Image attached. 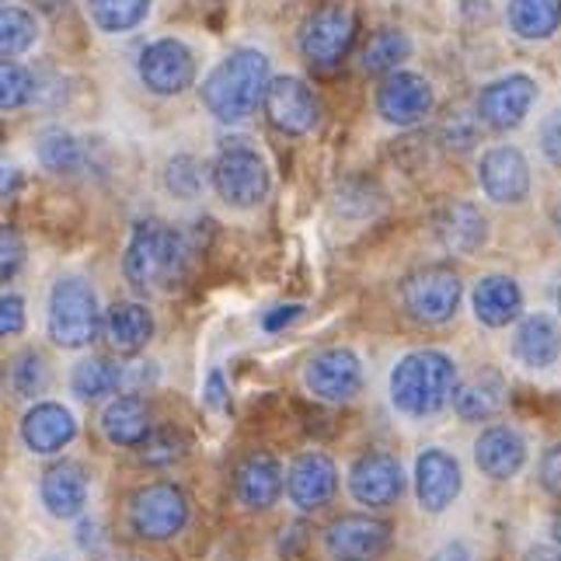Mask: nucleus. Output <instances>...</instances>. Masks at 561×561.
Instances as JSON below:
<instances>
[{
	"instance_id": "aec40b11",
	"label": "nucleus",
	"mask_w": 561,
	"mask_h": 561,
	"mask_svg": "<svg viewBox=\"0 0 561 561\" xmlns=\"http://www.w3.org/2000/svg\"><path fill=\"white\" fill-rule=\"evenodd\" d=\"M77 436V419L56 401H38L22 419V439L32 454H60Z\"/></svg>"
},
{
	"instance_id": "09e8293b",
	"label": "nucleus",
	"mask_w": 561,
	"mask_h": 561,
	"mask_svg": "<svg viewBox=\"0 0 561 561\" xmlns=\"http://www.w3.org/2000/svg\"><path fill=\"white\" fill-rule=\"evenodd\" d=\"M524 561H561V551L558 548H530L524 554Z\"/></svg>"
},
{
	"instance_id": "864d4df0",
	"label": "nucleus",
	"mask_w": 561,
	"mask_h": 561,
	"mask_svg": "<svg viewBox=\"0 0 561 561\" xmlns=\"http://www.w3.org/2000/svg\"><path fill=\"white\" fill-rule=\"evenodd\" d=\"M4 4H8V0H4Z\"/></svg>"
},
{
	"instance_id": "f3484780",
	"label": "nucleus",
	"mask_w": 561,
	"mask_h": 561,
	"mask_svg": "<svg viewBox=\"0 0 561 561\" xmlns=\"http://www.w3.org/2000/svg\"><path fill=\"white\" fill-rule=\"evenodd\" d=\"M463 489V474H460V463L454 454L447 450H425L415 460V495H419V506L425 513H443L450 510L457 495Z\"/></svg>"
},
{
	"instance_id": "f704fd0d",
	"label": "nucleus",
	"mask_w": 561,
	"mask_h": 561,
	"mask_svg": "<svg viewBox=\"0 0 561 561\" xmlns=\"http://www.w3.org/2000/svg\"><path fill=\"white\" fill-rule=\"evenodd\" d=\"M203 164L196 158H188V153H179L175 161H168V171H164V185L171 196H179V199H196L199 192H203Z\"/></svg>"
},
{
	"instance_id": "c85d7f7f",
	"label": "nucleus",
	"mask_w": 561,
	"mask_h": 561,
	"mask_svg": "<svg viewBox=\"0 0 561 561\" xmlns=\"http://www.w3.org/2000/svg\"><path fill=\"white\" fill-rule=\"evenodd\" d=\"M506 18L519 38L540 43L561 28V0H510Z\"/></svg>"
},
{
	"instance_id": "a878e982",
	"label": "nucleus",
	"mask_w": 561,
	"mask_h": 561,
	"mask_svg": "<svg viewBox=\"0 0 561 561\" xmlns=\"http://www.w3.org/2000/svg\"><path fill=\"white\" fill-rule=\"evenodd\" d=\"M102 433L112 447H144L150 436V409L137 394H123L105 404Z\"/></svg>"
},
{
	"instance_id": "72a5a7b5",
	"label": "nucleus",
	"mask_w": 561,
	"mask_h": 561,
	"mask_svg": "<svg viewBox=\"0 0 561 561\" xmlns=\"http://www.w3.org/2000/svg\"><path fill=\"white\" fill-rule=\"evenodd\" d=\"M35 35H38L35 18L22 8L4 4V14H0V53H4V60L22 56L35 43Z\"/></svg>"
},
{
	"instance_id": "ddd939ff",
	"label": "nucleus",
	"mask_w": 561,
	"mask_h": 561,
	"mask_svg": "<svg viewBox=\"0 0 561 561\" xmlns=\"http://www.w3.org/2000/svg\"><path fill=\"white\" fill-rule=\"evenodd\" d=\"M324 548L339 561H374L391 548V524L374 516H342L324 530Z\"/></svg>"
},
{
	"instance_id": "a211bd4d",
	"label": "nucleus",
	"mask_w": 561,
	"mask_h": 561,
	"mask_svg": "<svg viewBox=\"0 0 561 561\" xmlns=\"http://www.w3.org/2000/svg\"><path fill=\"white\" fill-rule=\"evenodd\" d=\"M478 182L492 203H524L530 192V164L516 147H495L481 158Z\"/></svg>"
},
{
	"instance_id": "58836bf2",
	"label": "nucleus",
	"mask_w": 561,
	"mask_h": 561,
	"mask_svg": "<svg viewBox=\"0 0 561 561\" xmlns=\"http://www.w3.org/2000/svg\"><path fill=\"white\" fill-rule=\"evenodd\" d=\"M0 251H4V262H0V276H4V283H8V279H14V273L25 262V241H22V234H18L14 227L0 230Z\"/></svg>"
},
{
	"instance_id": "20e7f679",
	"label": "nucleus",
	"mask_w": 561,
	"mask_h": 561,
	"mask_svg": "<svg viewBox=\"0 0 561 561\" xmlns=\"http://www.w3.org/2000/svg\"><path fill=\"white\" fill-rule=\"evenodd\" d=\"M49 339L60 350H84L99 335V297L88 279L64 276L56 279L49 294V314H46Z\"/></svg>"
},
{
	"instance_id": "3c124183",
	"label": "nucleus",
	"mask_w": 561,
	"mask_h": 561,
	"mask_svg": "<svg viewBox=\"0 0 561 561\" xmlns=\"http://www.w3.org/2000/svg\"><path fill=\"white\" fill-rule=\"evenodd\" d=\"M554 227H558V238H561V203L554 206Z\"/></svg>"
},
{
	"instance_id": "f257e3e1",
	"label": "nucleus",
	"mask_w": 561,
	"mask_h": 561,
	"mask_svg": "<svg viewBox=\"0 0 561 561\" xmlns=\"http://www.w3.org/2000/svg\"><path fill=\"white\" fill-rule=\"evenodd\" d=\"M273 84L268 60L259 49H234L209 70L199 94L209 115L220 123H241L259 105H265V91Z\"/></svg>"
},
{
	"instance_id": "37998d69",
	"label": "nucleus",
	"mask_w": 561,
	"mask_h": 561,
	"mask_svg": "<svg viewBox=\"0 0 561 561\" xmlns=\"http://www.w3.org/2000/svg\"><path fill=\"white\" fill-rule=\"evenodd\" d=\"M540 150L548 153V161L561 168V108H554L545 126H540Z\"/></svg>"
},
{
	"instance_id": "6ab92c4d",
	"label": "nucleus",
	"mask_w": 561,
	"mask_h": 561,
	"mask_svg": "<svg viewBox=\"0 0 561 561\" xmlns=\"http://www.w3.org/2000/svg\"><path fill=\"white\" fill-rule=\"evenodd\" d=\"M478 471L492 481H510L527 463V439L516 425H489L474 443Z\"/></svg>"
},
{
	"instance_id": "cd10ccee",
	"label": "nucleus",
	"mask_w": 561,
	"mask_h": 561,
	"mask_svg": "<svg viewBox=\"0 0 561 561\" xmlns=\"http://www.w3.org/2000/svg\"><path fill=\"white\" fill-rule=\"evenodd\" d=\"M153 335V314L147 311L144 304H133V300H123V304H112L108 314H105V339L115 353L123 356H133L140 353L144 345L150 342Z\"/></svg>"
},
{
	"instance_id": "dca6fc26",
	"label": "nucleus",
	"mask_w": 561,
	"mask_h": 561,
	"mask_svg": "<svg viewBox=\"0 0 561 561\" xmlns=\"http://www.w3.org/2000/svg\"><path fill=\"white\" fill-rule=\"evenodd\" d=\"M377 112L383 115V123H391L398 129H409L422 123L433 112V88L425 77L398 70L383 81L377 94Z\"/></svg>"
},
{
	"instance_id": "79ce46f5",
	"label": "nucleus",
	"mask_w": 561,
	"mask_h": 561,
	"mask_svg": "<svg viewBox=\"0 0 561 561\" xmlns=\"http://www.w3.org/2000/svg\"><path fill=\"white\" fill-rule=\"evenodd\" d=\"M0 332H4V339L25 332V300L18 294H4V300H0Z\"/></svg>"
},
{
	"instance_id": "2eb2a0df",
	"label": "nucleus",
	"mask_w": 561,
	"mask_h": 561,
	"mask_svg": "<svg viewBox=\"0 0 561 561\" xmlns=\"http://www.w3.org/2000/svg\"><path fill=\"white\" fill-rule=\"evenodd\" d=\"M537 99V84L527 73H510L499 77L478 94V115L481 123L492 129H516L527 119V112Z\"/></svg>"
},
{
	"instance_id": "f8f14e48",
	"label": "nucleus",
	"mask_w": 561,
	"mask_h": 561,
	"mask_svg": "<svg viewBox=\"0 0 561 561\" xmlns=\"http://www.w3.org/2000/svg\"><path fill=\"white\" fill-rule=\"evenodd\" d=\"M304 387L311 391L314 398L321 401H332V404H342V401H353L363 387V363L353 350H324L318 353L311 363H307L304 370Z\"/></svg>"
},
{
	"instance_id": "b1692460",
	"label": "nucleus",
	"mask_w": 561,
	"mask_h": 561,
	"mask_svg": "<svg viewBox=\"0 0 561 561\" xmlns=\"http://www.w3.org/2000/svg\"><path fill=\"white\" fill-rule=\"evenodd\" d=\"M513 356L530 370H548L561 359V324L551 314H530L519 321Z\"/></svg>"
},
{
	"instance_id": "c03bdc74",
	"label": "nucleus",
	"mask_w": 561,
	"mask_h": 561,
	"mask_svg": "<svg viewBox=\"0 0 561 561\" xmlns=\"http://www.w3.org/2000/svg\"><path fill=\"white\" fill-rule=\"evenodd\" d=\"M300 311H304V307L300 304H286V307H276V311L273 314H265V332H279V328H286L289 321H297L300 318Z\"/></svg>"
},
{
	"instance_id": "5701e85b",
	"label": "nucleus",
	"mask_w": 561,
	"mask_h": 561,
	"mask_svg": "<svg viewBox=\"0 0 561 561\" xmlns=\"http://www.w3.org/2000/svg\"><path fill=\"white\" fill-rule=\"evenodd\" d=\"M43 506L56 519H73L88 506V471L77 460L53 463L43 474Z\"/></svg>"
},
{
	"instance_id": "a18cd8bd",
	"label": "nucleus",
	"mask_w": 561,
	"mask_h": 561,
	"mask_svg": "<svg viewBox=\"0 0 561 561\" xmlns=\"http://www.w3.org/2000/svg\"><path fill=\"white\" fill-rule=\"evenodd\" d=\"M206 401L213 409H227V387H224V374L213 370L209 380H206Z\"/></svg>"
},
{
	"instance_id": "412c9836",
	"label": "nucleus",
	"mask_w": 561,
	"mask_h": 561,
	"mask_svg": "<svg viewBox=\"0 0 561 561\" xmlns=\"http://www.w3.org/2000/svg\"><path fill=\"white\" fill-rule=\"evenodd\" d=\"M433 230L439 244L454 251V255H474V251L489 241V220L471 203H450L436 213Z\"/></svg>"
},
{
	"instance_id": "7c9ffc66",
	"label": "nucleus",
	"mask_w": 561,
	"mask_h": 561,
	"mask_svg": "<svg viewBox=\"0 0 561 561\" xmlns=\"http://www.w3.org/2000/svg\"><path fill=\"white\" fill-rule=\"evenodd\" d=\"M38 161L53 175H73V171L84 168V147L67 129H46L38 137Z\"/></svg>"
},
{
	"instance_id": "2f4dec72",
	"label": "nucleus",
	"mask_w": 561,
	"mask_h": 561,
	"mask_svg": "<svg viewBox=\"0 0 561 561\" xmlns=\"http://www.w3.org/2000/svg\"><path fill=\"white\" fill-rule=\"evenodd\" d=\"M412 43L409 35L398 28H380L370 35V43L363 49V70L366 73H398V67L409 60Z\"/></svg>"
},
{
	"instance_id": "c756f323",
	"label": "nucleus",
	"mask_w": 561,
	"mask_h": 561,
	"mask_svg": "<svg viewBox=\"0 0 561 561\" xmlns=\"http://www.w3.org/2000/svg\"><path fill=\"white\" fill-rule=\"evenodd\" d=\"M70 387L81 401H99L112 391H123V363H112L105 356L81 359L73 366Z\"/></svg>"
},
{
	"instance_id": "39448f33",
	"label": "nucleus",
	"mask_w": 561,
	"mask_h": 561,
	"mask_svg": "<svg viewBox=\"0 0 561 561\" xmlns=\"http://www.w3.org/2000/svg\"><path fill=\"white\" fill-rule=\"evenodd\" d=\"M460 276L447 265H425L401 283V304L419 324H447L460 307Z\"/></svg>"
},
{
	"instance_id": "de8ad7c7",
	"label": "nucleus",
	"mask_w": 561,
	"mask_h": 561,
	"mask_svg": "<svg viewBox=\"0 0 561 561\" xmlns=\"http://www.w3.org/2000/svg\"><path fill=\"white\" fill-rule=\"evenodd\" d=\"M304 540H307V527L304 524H294V527H289V530H283V540H279V551L289 558V554H294L297 548L294 545H304Z\"/></svg>"
},
{
	"instance_id": "49530a36",
	"label": "nucleus",
	"mask_w": 561,
	"mask_h": 561,
	"mask_svg": "<svg viewBox=\"0 0 561 561\" xmlns=\"http://www.w3.org/2000/svg\"><path fill=\"white\" fill-rule=\"evenodd\" d=\"M430 561H474V554H471V548H468V545H460V540H454V545L439 548Z\"/></svg>"
},
{
	"instance_id": "6e6552de",
	"label": "nucleus",
	"mask_w": 561,
	"mask_h": 561,
	"mask_svg": "<svg viewBox=\"0 0 561 561\" xmlns=\"http://www.w3.org/2000/svg\"><path fill=\"white\" fill-rule=\"evenodd\" d=\"M213 188L227 206L251 209L268 196V168L251 147H227L213 164Z\"/></svg>"
},
{
	"instance_id": "4c0bfd02",
	"label": "nucleus",
	"mask_w": 561,
	"mask_h": 561,
	"mask_svg": "<svg viewBox=\"0 0 561 561\" xmlns=\"http://www.w3.org/2000/svg\"><path fill=\"white\" fill-rule=\"evenodd\" d=\"M185 454V439L175 430H164V433H150L144 443V463H153V468H164V463H175Z\"/></svg>"
},
{
	"instance_id": "4be33fe9",
	"label": "nucleus",
	"mask_w": 561,
	"mask_h": 561,
	"mask_svg": "<svg viewBox=\"0 0 561 561\" xmlns=\"http://www.w3.org/2000/svg\"><path fill=\"white\" fill-rule=\"evenodd\" d=\"M234 492L244 510H268L283 495V468L273 454H251L234 474Z\"/></svg>"
},
{
	"instance_id": "473e14b6",
	"label": "nucleus",
	"mask_w": 561,
	"mask_h": 561,
	"mask_svg": "<svg viewBox=\"0 0 561 561\" xmlns=\"http://www.w3.org/2000/svg\"><path fill=\"white\" fill-rule=\"evenodd\" d=\"M88 14L105 35H119L144 22L150 14V0H88Z\"/></svg>"
},
{
	"instance_id": "393cba45",
	"label": "nucleus",
	"mask_w": 561,
	"mask_h": 561,
	"mask_svg": "<svg viewBox=\"0 0 561 561\" xmlns=\"http://www.w3.org/2000/svg\"><path fill=\"white\" fill-rule=\"evenodd\" d=\"M506 394H510V387H506V380H502V374L478 370L474 377L457 383L454 412L463 422H489L492 415H499L502 404H506Z\"/></svg>"
},
{
	"instance_id": "8fccbe9b",
	"label": "nucleus",
	"mask_w": 561,
	"mask_h": 561,
	"mask_svg": "<svg viewBox=\"0 0 561 561\" xmlns=\"http://www.w3.org/2000/svg\"><path fill=\"white\" fill-rule=\"evenodd\" d=\"M551 537H554V545L561 548V510L551 516Z\"/></svg>"
},
{
	"instance_id": "603ef678",
	"label": "nucleus",
	"mask_w": 561,
	"mask_h": 561,
	"mask_svg": "<svg viewBox=\"0 0 561 561\" xmlns=\"http://www.w3.org/2000/svg\"><path fill=\"white\" fill-rule=\"evenodd\" d=\"M558 314H561V286H558Z\"/></svg>"
},
{
	"instance_id": "e433bc0d",
	"label": "nucleus",
	"mask_w": 561,
	"mask_h": 561,
	"mask_svg": "<svg viewBox=\"0 0 561 561\" xmlns=\"http://www.w3.org/2000/svg\"><path fill=\"white\" fill-rule=\"evenodd\" d=\"M32 94H35L32 73L25 67H18L14 60H4V67H0V108L4 112L22 108Z\"/></svg>"
},
{
	"instance_id": "0eeeda50",
	"label": "nucleus",
	"mask_w": 561,
	"mask_h": 561,
	"mask_svg": "<svg viewBox=\"0 0 561 561\" xmlns=\"http://www.w3.org/2000/svg\"><path fill=\"white\" fill-rule=\"evenodd\" d=\"M356 43V14L345 4L318 8L300 28V53L314 67H335Z\"/></svg>"
},
{
	"instance_id": "7ed1b4c3",
	"label": "nucleus",
	"mask_w": 561,
	"mask_h": 561,
	"mask_svg": "<svg viewBox=\"0 0 561 561\" xmlns=\"http://www.w3.org/2000/svg\"><path fill=\"white\" fill-rule=\"evenodd\" d=\"M457 391V366L439 350H415L391 370V401L401 415L425 419L443 412Z\"/></svg>"
},
{
	"instance_id": "c9c22d12",
	"label": "nucleus",
	"mask_w": 561,
	"mask_h": 561,
	"mask_svg": "<svg viewBox=\"0 0 561 561\" xmlns=\"http://www.w3.org/2000/svg\"><path fill=\"white\" fill-rule=\"evenodd\" d=\"M49 383V370H46V359L38 353H22L11 366V387L18 398H35L43 394Z\"/></svg>"
},
{
	"instance_id": "9d476101",
	"label": "nucleus",
	"mask_w": 561,
	"mask_h": 561,
	"mask_svg": "<svg viewBox=\"0 0 561 561\" xmlns=\"http://www.w3.org/2000/svg\"><path fill=\"white\" fill-rule=\"evenodd\" d=\"M140 81L153 94H182L196 81V56L179 38H158L140 53Z\"/></svg>"
},
{
	"instance_id": "ea45409f",
	"label": "nucleus",
	"mask_w": 561,
	"mask_h": 561,
	"mask_svg": "<svg viewBox=\"0 0 561 561\" xmlns=\"http://www.w3.org/2000/svg\"><path fill=\"white\" fill-rule=\"evenodd\" d=\"M153 383H158V363H144V359L123 363V391L126 394L147 391Z\"/></svg>"
},
{
	"instance_id": "4468645a",
	"label": "nucleus",
	"mask_w": 561,
	"mask_h": 561,
	"mask_svg": "<svg viewBox=\"0 0 561 561\" xmlns=\"http://www.w3.org/2000/svg\"><path fill=\"white\" fill-rule=\"evenodd\" d=\"M339 492V468L328 454H300L286 471V495L297 510L314 513L321 506L332 502V495Z\"/></svg>"
},
{
	"instance_id": "9b49d317",
	"label": "nucleus",
	"mask_w": 561,
	"mask_h": 561,
	"mask_svg": "<svg viewBox=\"0 0 561 561\" xmlns=\"http://www.w3.org/2000/svg\"><path fill=\"white\" fill-rule=\"evenodd\" d=\"M262 108L268 115V123H273L279 133H286V137H304V133H311L321 115L314 91L307 88L300 77H289V73L273 77Z\"/></svg>"
},
{
	"instance_id": "bb28decb",
	"label": "nucleus",
	"mask_w": 561,
	"mask_h": 561,
	"mask_svg": "<svg viewBox=\"0 0 561 561\" xmlns=\"http://www.w3.org/2000/svg\"><path fill=\"white\" fill-rule=\"evenodd\" d=\"M474 318L485 328H506L524 311V294L510 276H485L474 286Z\"/></svg>"
},
{
	"instance_id": "a19ab883",
	"label": "nucleus",
	"mask_w": 561,
	"mask_h": 561,
	"mask_svg": "<svg viewBox=\"0 0 561 561\" xmlns=\"http://www.w3.org/2000/svg\"><path fill=\"white\" fill-rule=\"evenodd\" d=\"M540 489H545L548 495L561 499V443H554V447L545 450V457H540Z\"/></svg>"
},
{
	"instance_id": "f03ea898",
	"label": "nucleus",
	"mask_w": 561,
	"mask_h": 561,
	"mask_svg": "<svg viewBox=\"0 0 561 561\" xmlns=\"http://www.w3.org/2000/svg\"><path fill=\"white\" fill-rule=\"evenodd\" d=\"M192 248L185 234H179L175 227H168L161 220H144L133 227V238L126 244L123 273L126 283L137 294H153V289H168L182 283L188 268Z\"/></svg>"
},
{
	"instance_id": "1a4fd4ad",
	"label": "nucleus",
	"mask_w": 561,
	"mask_h": 561,
	"mask_svg": "<svg viewBox=\"0 0 561 561\" xmlns=\"http://www.w3.org/2000/svg\"><path fill=\"white\" fill-rule=\"evenodd\" d=\"M350 492L359 506L370 510H387L404 495V468L394 454L383 450H370L356 457V463L350 468Z\"/></svg>"
},
{
	"instance_id": "423d86ee",
	"label": "nucleus",
	"mask_w": 561,
	"mask_h": 561,
	"mask_svg": "<svg viewBox=\"0 0 561 561\" xmlns=\"http://www.w3.org/2000/svg\"><path fill=\"white\" fill-rule=\"evenodd\" d=\"M188 524V495L171 481H153L133 492L129 527L144 540H168L182 534Z\"/></svg>"
}]
</instances>
